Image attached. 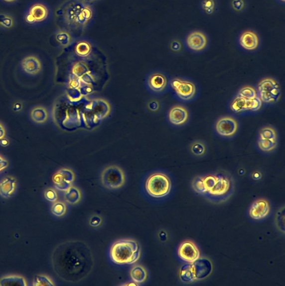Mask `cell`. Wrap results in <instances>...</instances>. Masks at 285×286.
Masks as SVG:
<instances>
[{"label": "cell", "mask_w": 285, "mask_h": 286, "mask_svg": "<svg viewBox=\"0 0 285 286\" xmlns=\"http://www.w3.org/2000/svg\"><path fill=\"white\" fill-rule=\"evenodd\" d=\"M170 86L175 96L182 101H192L197 93V88L192 81L183 78L171 79Z\"/></svg>", "instance_id": "9"}, {"label": "cell", "mask_w": 285, "mask_h": 286, "mask_svg": "<svg viewBox=\"0 0 285 286\" xmlns=\"http://www.w3.org/2000/svg\"><path fill=\"white\" fill-rule=\"evenodd\" d=\"M189 150L193 156L202 157L206 154L207 148L203 142L201 140H195L190 145Z\"/></svg>", "instance_id": "30"}, {"label": "cell", "mask_w": 285, "mask_h": 286, "mask_svg": "<svg viewBox=\"0 0 285 286\" xmlns=\"http://www.w3.org/2000/svg\"><path fill=\"white\" fill-rule=\"evenodd\" d=\"M262 105L263 102L259 96L254 99L250 100L237 95L232 101L230 108L235 113H240L247 111H259Z\"/></svg>", "instance_id": "13"}, {"label": "cell", "mask_w": 285, "mask_h": 286, "mask_svg": "<svg viewBox=\"0 0 285 286\" xmlns=\"http://www.w3.org/2000/svg\"><path fill=\"white\" fill-rule=\"evenodd\" d=\"M237 95L250 100L254 99L258 97V92L256 89L250 86H246L241 88Z\"/></svg>", "instance_id": "35"}, {"label": "cell", "mask_w": 285, "mask_h": 286, "mask_svg": "<svg viewBox=\"0 0 285 286\" xmlns=\"http://www.w3.org/2000/svg\"><path fill=\"white\" fill-rule=\"evenodd\" d=\"M167 118L172 125L180 127L188 123L190 114L185 107L177 105L171 108L168 112Z\"/></svg>", "instance_id": "17"}, {"label": "cell", "mask_w": 285, "mask_h": 286, "mask_svg": "<svg viewBox=\"0 0 285 286\" xmlns=\"http://www.w3.org/2000/svg\"><path fill=\"white\" fill-rule=\"evenodd\" d=\"M30 117L32 121L37 124H44L48 119L49 114L45 107L37 106L32 108L30 111Z\"/></svg>", "instance_id": "24"}, {"label": "cell", "mask_w": 285, "mask_h": 286, "mask_svg": "<svg viewBox=\"0 0 285 286\" xmlns=\"http://www.w3.org/2000/svg\"><path fill=\"white\" fill-rule=\"evenodd\" d=\"M24 17L27 24L32 26H40L48 24L52 20L53 12L48 3L35 1L28 4Z\"/></svg>", "instance_id": "5"}, {"label": "cell", "mask_w": 285, "mask_h": 286, "mask_svg": "<svg viewBox=\"0 0 285 286\" xmlns=\"http://www.w3.org/2000/svg\"><path fill=\"white\" fill-rule=\"evenodd\" d=\"M177 255L187 264H193L200 259V252L193 242L185 241L180 244L177 250Z\"/></svg>", "instance_id": "15"}, {"label": "cell", "mask_w": 285, "mask_h": 286, "mask_svg": "<svg viewBox=\"0 0 285 286\" xmlns=\"http://www.w3.org/2000/svg\"><path fill=\"white\" fill-rule=\"evenodd\" d=\"M26 281L23 277L10 275L3 277L0 279V286H26Z\"/></svg>", "instance_id": "27"}, {"label": "cell", "mask_w": 285, "mask_h": 286, "mask_svg": "<svg viewBox=\"0 0 285 286\" xmlns=\"http://www.w3.org/2000/svg\"><path fill=\"white\" fill-rule=\"evenodd\" d=\"M180 278L183 283H191L195 281L192 267L191 264L181 267L180 270Z\"/></svg>", "instance_id": "33"}, {"label": "cell", "mask_w": 285, "mask_h": 286, "mask_svg": "<svg viewBox=\"0 0 285 286\" xmlns=\"http://www.w3.org/2000/svg\"><path fill=\"white\" fill-rule=\"evenodd\" d=\"M217 0H200L199 8L205 16L213 15L218 10Z\"/></svg>", "instance_id": "25"}, {"label": "cell", "mask_w": 285, "mask_h": 286, "mask_svg": "<svg viewBox=\"0 0 285 286\" xmlns=\"http://www.w3.org/2000/svg\"><path fill=\"white\" fill-rule=\"evenodd\" d=\"M271 211L269 201L265 199L256 200L250 206L249 214L252 219L260 220L268 217Z\"/></svg>", "instance_id": "19"}, {"label": "cell", "mask_w": 285, "mask_h": 286, "mask_svg": "<svg viewBox=\"0 0 285 286\" xmlns=\"http://www.w3.org/2000/svg\"><path fill=\"white\" fill-rule=\"evenodd\" d=\"M276 2L280 4V5L285 6V0H275Z\"/></svg>", "instance_id": "45"}, {"label": "cell", "mask_w": 285, "mask_h": 286, "mask_svg": "<svg viewBox=\"0 0 285 286\" xmlns=\"http://www.w3.org/2000/svg\"><path fill=\"white\" fill-rule=\"evenodd\" d=\"M45 198L50 202L54 203L58 199L57 192L53 189H49L45 191L44 193Z\"/></svg>", "instance_id": "40"}, {"label": "cell", "mask_w": 285, "mask_h": 286, "mask_svg": "<svg viewBox=\"0 0 285 286\" xmlns=\"http://www.w3.org/2000/svg\"><path fill=\"white\" fill-rule=\"evenodd\" d=\"M130 275L134 282L138 284L145 282L147 278V274L145 269L139 265L133 267L130 271Z\"/></svg>", "instance_id": "26"}, {"label": "cell", "mask_w": 285, "mask_h": 286, "mask_svg": "<svg viewBox=\"0 0 285 286\" xmlns=\"http://www.w3.org/2000/svg\"><path fill=\"white\" fill-rule=\"evenodd\" d=\"M186 49L190 52L199 53L206 50L209 44V37L205 31L199 29L190 31L183 41Z\"/></svg>", "instance_id": "10"}, {"label": "cell", "mask_w": 285, "mask_h": 286, "mask_svg": "<svg viewBox=\"0 0 285 286\" xmlns=\"http://www.w3.org/2000/svg\"><path fill=\"white\" fill-rule=\"evenodd\" d=\"M52 264L60 279L65 282L77 283L91 274L94 261L90 248L85 243L68 241L55 248Z\"/></svg>", "instance_id": "1"}, {"label": "cell", "mask_w": 285, "mask_h": 286, "mask_svg": "<svg viewBox=\"0 0 285 286\" xmlns=\"http://www.w3.org/2000/svg\"><path fill=\"white\" fill-rule=\"evenodd\" d=\"M239 128L237 120L232 116L221 117L215 124L216 133L223 138H231L235 136Z\"/></svg>", "instance_id": "12"}, {"label": "cell", "mask_w": 285, "mask_h": 286, "mask_svg": "<svg viewBox=\"0 0 285 286\" xmlns=\"http://www.w3.org/2000/svg\"><path fill=\"white\" fill-rule=\"evenodd\" d=\"M55 15L62 27L78 37L94 24L96 10L93 3L83 0H65L57 8Z\"/></svg>", "instance_id": "2"}, {"label": "cell", "mask_w": 285, "mask_h": 286, "mask_svg": "<svg viewBox=\"0 0 285 286\" xmlns=\"http://www.w3.org/2000/svg\"><path fill=\"white\" fill-rule=\"evenodd\" d=\"M258 96L262 102L265 104H274L282 96V89L275 79L264 78L259 82L258 86Z\"/></svg>", "instance_id": "7"}, {"label": "cell", "mask_w": 285, "mask_h": 286, "mask_svg": "<svg viewBox=\"0 0 285 286\" xmlns=\"http://www.w3.org/2000/svg\"><path fill=\"white\" fill-rule=\"evenodd\" d=\"M124 286H139V284L134 282H130L129 283H127L126 284L124 285Z\"/></svg>", "instance_id": "46"}, {"label": "cell", "mask_w": 285, "mask_h": 286, "mask_svg": "<svg viewBox=\"0 0 285 286\" xmlns=\"http://www.w3.org/2000/svg\"><path fill=\"white\" fill-rule=\"evenodd\" d=\"M76 37L71 31L63 27L56 30L54 34L55 40L62 47H68Z\"/></svg>", "instance_id": "23"}, {"label": "cell", "mask_w": 285, "mask_h": 286, "mask_svg": "<svg viewBox=\"0 0 285 286\" xmlns=\"http://www.w3.org/2000/svg\"><path fill=\"white\" fill-rule=\"evenodd\" d=\"M191 187L196 194L210 202L221 204L232 196L235 182L229 173L216 172L195 177L191 182Z\"/></svg>", "instance_id": "3"}, {"label": "cell", "mask_w": 285, "mask_h": 286, "mask_svg": "<svg viewBox=\"0 0 285 286\" xmlns=\"http://www.w3.org/2000/svg\"><path fill=\"white\" fill-rule=\"evenodd\" d=\"M21 66L24 72L30 75L38 74L42 70L41 60L34 55H27L23 58Z\"/></svg>", "instance_id": "21"}, {"label": "cell", "mask_w": 285, "mask_h": 286, "mask_svg": "<svg viewBox=\"0 0 285 286\" xmlns=\"http://www.w3.org/2000/svg\"><path fill=\"white\" fill-rule=\"evenodd\" d=\"M146 84L149 91L158 94L166 91L168 86V79L162 72H154L148 76Z\"/></svg>", "instance_id": "18"}, {"label": "cell", "mask_w": 285, "mask_h": 286, "mask_svg": "<svg viewBox=\"0 0 285 286\" xmlns=\"http://www.w3.org/2000/svg\"><path fill=\"white\" fill-rule=\"evenodd\" d=\"M83 1H85L89 3H93V2H96V1H97V0H83Z\"/></svg>", "instance_id": "47"}, {"label": "cell", "mask_w": 285, "mask_h": 286, "mask_svg": "<svg viewBox=\"0 0 285 286\" xmlns=\"http://www.w3.org/2000/svg\"><path fill=\"white\" fill-rule=\"evenodd\" d=\"M110 256L115 264L132 265L140 259L141 248L138 242L133 239H123L112 245Z\"/></svg>", "instance_id": "4"}, {"label": "cell", "mask_w": 285, "mask_h": 286, "mask_svg": "<svg viewBox=\"0 0 285 286\" xmlns=\"http://www.w3.org/2000/svg\"><path fill=\"white\" fill-rule=\"evenodd\" d=\"M16 180L13 177L7 176L0 181V195L4 198H10L15 193Z\"/></svg>", "instance_id": "22"}, {"label": "cell", "mask_w": 285, "mask_h": 286, "mask_svg": "<svg viewBox=\"0 0 285 286\" xmlns=\"http://www.w3.org/2000/svg\"><path fill=\"white\" fill-rule=\"evenodd\" d=\"M0 1L5 5L10 6L16 4L18 0H0Z\"/></svg>", "instance_id": "44"}, {"label": "cell", "mask_w": 285, "mask_h": 286, "mask_svg": "<svg viewBox=\"0 0 285 286\" xmlns=\"http://www.w3.org/2000/svg\"><path fill=\"white\" fill-rule=\"evenodd\" d=\"M69 46L78 57L86 58L92 54L95 44L88 37L81 36L76 37Z\"/></svg>", "instance_id": "16"}, {"label": "cell", "mask_w": 285, "mask_h": 286, "mask_svg": "<svg viewBox=\"0 0 285 286\" xmlns=\"http://www.w3.org/2000/svg\"><path fill=\"white\" fill-rule=\"evenodd\" d=\"M75 180L76 175L74 172L67 168L60 169L55 173L52 178L55 188L62 191H66L71 187Z\"/></svg>", "instance_id": "14"}, {"label": "cell", "mask_w": 285, "mask_h": 286, "mask_svg": "<svg viewBox=\"0 0 285 286\" xmlns=\"http://www.w3.org/2000/svg\"><path fill=\"white\" fill-rule=\"evenodd\" d=\"M103 186L109 190H116L123 187L126 181V176L123 169L118 166L107 167L101 174Z\"/></svg>", "instance_id": "8"}, {"label": "cell", "mask_w": 285, "mask_h": 286, "mask_svg": "<svg viewBox=\"0 0 285 286\" xmlns=\"http://www.w3.org/2000/svg\"><path fill=\"white\" fill-rule=\"evenodd\" d=\"M237 43L240 48L249 52L258 50L261 45V37L258 31L247 29L242 30L237 37Z\"/></svg>", "instance_id": "11"}, {"label": "cell", "mask_w": 285, "mask_h": 286, "mask_svg": "<svg viewBox=\"0 0 285 286\" xmlns=\"http://www.w3.org/2000/svg\"><path fill=\"white\" fill-rule=\"evenodd\" d=\"M67 206L63 202L58 201L55 202L51 207V213H53L56 217H62L67 213Z\"/></svg>", "instance_id": "36"}, {"label": "cell", "mask_w": 285, "mask_h": 286, "mask_svg": "<svg viewBox=\"0 0 285 286\" xmlns=\"http://www.w3.org/2000/svg\"><path fill=\"white\" fill-rule=\"evenodd\" d=\"M171 181L169 176L162 172H156L149 176L146 181L147 194L156 199L164 198L171 190Z\"/></svg>", "instance_id": "6"}, {"label": "cell", "mask_w": 285, "mask_h": 286, "mask_svg": "<svg viewBox=\"0 0 285 286\" xmlns=\"http://www.w3.org/2000/svg\"><path fill=\"white\" fill-rule=\"evenodd\" d=\"M8 165L9 163L6 159L0 155V173L5 170Z\"/></svg>", "instance_id": "42"}, {"label": "cell", "mask_w": 285, "mask_h": 286, "mask_svg": "<svg viewBox=\"0 0 285 286\" xmlns=\"http://www.w3.org/2000/svg\"><path fill=\"white\" fill-rule=\"evenodd\" d=\"M276 225L278 229L280 232L285 233V208L283 206V208L280 209L277 215H276L275 218Z\"/></svg>", "instance_id": "38"}, {"label": "cell", "mask_w": 285, "mask_h": 286, "mask_svg": "<svg viewBox=\"0 0 285 286\" xmlns=\"http://www.w3.org/2000/svg\"><path fill=\"white\" fill-rule=\"evenodd\" d=\"M16 21L11 14L0 12V29L10 30L15 26Z\"/></svg>", "instance_id": "29"}, {"label": "cell", "mask_w": 285, "mask_h": 286, "mask_svg": "<svg viewBox=\"0 0 285 286\" xmlns=\"http://www.w3.org/2000/svg\"><path fill=\"white\" fill-rule=\"evenodd\" d=\"M55 284L49 277L45 275H36L34 277L33 286H54Z\"/></svg>", "instance_id": "37"}, {"label": "cell", "mask_w": 285, "mask_h": 286, "mask_svg": "<svg viewBox=\"0 0 285 286\" xmlns=\"http://www.w3.org/2000/svg\"><path fill=\"white\" fill-rule=\"evenodd\" d=\"M102 222V220L100 216L93 215L90 219V224L93 227H98L101 226Z\"/></svg>", "instance_id": "41"}, {"label": "cell", "mask_w": 285, "mask_h": 286, "mask_svg": "<svg viewBox=\"0 0 285 286\" xmlns=\"http://www.w3.org/2000/svg\"><path fill=\"white\" fill-rule=\"evenodd\" d=\"M184 43L180 39L175 38L171 40L169 43V48L172 52L179 53L183 51Z\"/></svg>", "instance_id": "39"}, {"label": "cell", "mask_w": 285, "mask_h": 286, "mask_svg": "<svg viewBox=\"0 0 285 286\" xmlns=\"http://www.w3.org/2000/svg\"><path fill=\"white\" fill-rule=\"evenodd\" d=\"M6 130L3 124L0 122V140L5 138Z\"/></svg>", "instance_id": "43"}, {"label": "cell", "mask_w": 285, "mask_h": 286, "mask_svg": "<svg viewBox=\"0 0 285 286\" xmlns=\"http://www.w3.org/2000/svg\"><path fill=\"white\" fill-rule=\"evenodd\" d=\"M278 140L258 139V147L261 151L270 153L274 151L278 146Z\"/></svg>", "instance_id": "32"}, {"label": "cell", "mask_w": 285, "mask_h": 286, "mask_svg": "<svg viewBox=\"0 0 285 286\" xmlns=\"http://www.w3.org/2000/svg\"><path fill=\"white\" fill-rule=\"evenodd\" d=\"M258 139L278 140L277 131L272 126H264L259 131Z\"/></svg>", "instance_id": "31"}, {"label": "cell", "mask_w": 285, "mask_h": 286, "mask_svg": "<svg viewBox=\"0 0 285 286\" xmlns=\"http://www.w3.org/2000/svg\"><path fill=\"white\" fill-rule=\"evenodd\" d=\"M195 280H202L211 274L213 267L211 261L206 259H199L191 264Z\"/></svg>", "instance_id": "20"}, {"label": "cell", "mask_w": 285, "mask_h": 286, "mask_svg": "<svg viewBox=\"0 0 285 286\" xmlns=\"http://www.w3.org/2000/svg\"><path fill=\"white\" fill-rule=\"evenodd\" d=\"M64 198L68 203L77 204L82 199L81 191L77 187L72 186L65 191Z\"/></svg>", "instance_id": "28"}, {"label": "cell", "mask_w": 285, "mask_h": 286, "mask_svg": "<svg viewBox=\"0 0 285 286\" xmlns=\"http://www.w3.org/2000/svg\"><path fill=\"white\" fill-rule=\"evenodd\" d=\"M248 7L247 0H230V8L233 13L240 14L246 11Z\"/></svg>", "instance_id": "34"}]
</instances>
